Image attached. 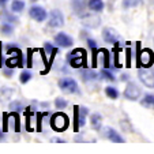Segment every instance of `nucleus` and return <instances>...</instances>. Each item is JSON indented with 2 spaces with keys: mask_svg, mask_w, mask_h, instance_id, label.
<instances>
[{
  "mask_svg": "<svg viewBox=\"0 0 154 154\" xmlns=\"http://www.w3.org/2000/svg\"><path fill=\"white\" fill-rule=\"evenodd\" d=\"M140 104L146 108H154V96L153 94H147V96H145V98L142 100Z\"/></svg>",
  "mask_w": 154,
  "mask_h": 154,
  "instance_id": "nucleus-23",
  "label": "nucleus"
},
{
  "mask_svg": "<svg viewBox=\"0 0 154 154\" xmlns=\"http://www.w3.org/2000/svg\"><path fill=\"white\" fill-rule=\"evenodd\" d=\"M59 87H60V90L63 91V93H67V94H79L81 93L76 81L74 78H70V76L61 78L60 81H59Z\"/></svg>",
  "mask_w": 154,
  "mask_h": 154,
  "instance_id": "nucleus-3",
  "label": "nucleus"
},
{
  "mask_svg": "<svg viewBox=\"0 0 154 154\" xmlns=\"http://www.w3.org/2000/svg\"><path fill=\"white\" fill-rule=\"evenodd\" d=\"M81 75H82V79L83 81H86V82H89V81H94L96 79V72L94 71H90V70H83V71H81Z\"/></svg>",
  "mask_w": 154,
  "mask_h": 154,
  "instance_id": "nucleus-20",
  "label": "nucleus"
},
{
  "mask_svg": "<svg viewBox=\"0 0 154 154\" xmlns=\"http://www.w3.org/2000/svg\"><path fill=\"white\" fill-rule=\"evenodd\" d=\"M122 81H127V75H122Z\"/></svg>",
  "mask_w": 154,
  "mask_h": 154,
  "instance_id": "nucleus-39",
  "label": "nucleus"
},
{
  "mask_svg": "<svg viewBox=\"0 0 154 154\" xmlns=\"http://www.w3.org/2000/svg\"><path fill=\"white\" fill-rule=\"evenodd\" d=\"M100 18L98 17H96V15H89V14H86V15H82V23L85 25V26H87V27H97L100 25Z\"/></svg>",
  "mask_w": 154,
  "mask_h": 154,
  "instance_id": "nucleus-11",
  "label": "nucleus"
},
{
  "mask_svg": "<svg viewBox=\"0 0 154 154\" xmlns=\"http://www.w3.org/2000/svg\"><path fill=\"white\" fill-rule=\"evenodd\" d=\"M125 53H127V67H130V64H131V49L130 48L125 51Z\"/></svg>",
  "mask_w": 154,
  "mask_h": 154,
  "instance_id": "nucleus-35",
  "label": "nucleus"
},
{
  "mask_svg": "<svg viewBox=\"0 0 154 154\" xmlns=\"http://www.w3.org/2000/svg\"><path fill=\"white\" fill-rule=\"evenodd\" d=\"M3 74L7 76V78H10V76L12 75V68H10V67L4 68V70H3Z\"/></svg>",
  "mask_w": 154,
  "mask_h": 154,
  "instance_id": "nucleus-34",
  "label": "nucleus"
},
{
  "mask_svg": "<svg viewBox=\"0 0 154 154\" xmlns=\"http://www.w3.org/2000/svg\"><path fill=\"white\" fill-rule=\"evenodd\" d=\"M100 76H101V79H105V81H111V82H113V81H115V76H113V74H112V72H109V71H108V70L101 71V74H100Z\"/></svg>",
  "mask_w": 154,
  "mask_h": 154,
  "instance_id": "nucleus-29",
  "label": "nucleus"
},
{
  "mask_svg": "<svg viewBox=\"0 0 154 154\" xmlns=\"http://www.w3.org/2000/svg\"><path fill=\"white\" fill-rule=\"evenodd\" d=\"M106 138H108V139H111L112 142H116V143L124 142L123 137L119 134V132H117L116 130H113V128H108V130H106Z\"/></svg>",
  "mask_w": 154,
  "mask_h": 154,
  "instance_id": "nucleus-14",
  "label": "nucleus"
},
{
  "mask_svg": "<svg viewBox=\"0 0 154 154\" xmlns=\"http://www.w3.org/2000/svg\"><path fill=\"white\" fill-rule=\"evenodd\" d=\"M0 18L3 19V22H7V23H17L18 22V18L17 17H14L12 14H10V12H7V11H3V12H0Z\"/></svg>",
  "mask_w": 154,
  "mask_h": 154,
  "instance_id": "nucleus-18",
  "label": "nucleus"
},
{
  "mask_svg": "<svg viewBox=\"0 0 154 154\" xmlns=\"http://www.w3.org/2000/svg\"><path fill=\"white\" fill-rule=\"evenodd\" d=\"M32 79V72L30 71H22V74H20V76H19V81H20V83H27V82Z\"/></svg>",
  "mask_w": 154,
  "mask_h": 154,
  "instance_id": "nucleus-26",
  "label": "nucleus"
},
{
  "mask_svg": "<svg viewBox=\"0 0 154 154\" xmlns=\"http://www.w3.org/2000/svg\"><path fill=\"white\" fill-rule=\"evenodd\" d=\"M154 61V55L150 49H140L138 52V66L150 67Z\"/></svg>",
  "mask_w": 154,
  "mask_h": 154,
  "instance_id": "nucleus-6",
  "label": "nucleus"
},
{
  "mask_svg": "<svg viewBox=\"0 0 154 154\" xmlns=\"http://www.w3.org/2000/svg\"><path fill=\"white\" fill-rule=\"evenodd\" d=\"M68 124H70V119L66 113L63 112H56L55 115H52L51 117V127L53 128L57 132H63L68 128Z\"/></svg>",
  "mask_w": 154,
  "mask_h": 154,
  "instance_id": "nucleus-2",
  "label": "nucleus"
},
{
  "mask_svg": "<svg viewBox=\"0 0 154 154\" xmlns=\"http://www.w3.org/2000/svg\"><path fill=\"white\" fill-rule=\"evenodd\" d=\"M0 32H2V34L6 35V37H10V35L12 34V32H14V29H12L11 23H7V22H4V23L0 26Z\"/></svg>",
  "mask_w": 154,
  "mask_h": 154,
  "instance_id": "nucleus-21",
  "label": "nucleus"
},
{
  "mask_svg": "<svg viewBox=\"0 0 154 154\" xmlns=\"http://www.w3.org/2000/svg\"><path fill=\"white\" fill-rule=\"evenodd\" d=\"M138 76H139L140 82L149 89H154V71L149 67L140 68L138 71Z\"/></svg>",
  "mask_w": 154,
  "mask_h": 154,
  "instance_id": "nucleus-5",
  "label": "nucleus"
},
{
  "mask_svg": "<svg viewBox=\"0 0 154 154\" xmlns=\"http://www.w3.org/2000/svg\"><path fill=\"white\" fill-rule=\"evenodd\" d=\"M87 44H89V47H90L91 49H94V48H97V45H96V41H94V40H90V38H89V40H87Z\"/></svg>",
  "mask_w": 154,
  "mask_h": 154,
  "instance_id": "nucleus-36",
  "label": "nucleus"
},
{
  "mask_svg": "<svg viewBox=\"0 0 154 154\" xmlns=\"http://www.w3.org/2000/svg\"><path fill=\"white\" fill-rule=\"evenodd\" d=\"M66 59H67L71 67L74 68L85 67L86 66V51L82 49V48H76V49L71 51Z\"/></svg>",
  "mask_w": 154,
  "mask_h": 154,
  "instance_id": "nucleus-1",
  "label": "nucleus"
},
{
  "mask_svg": "<svg viewBox=\"0 0 154 154\" xmlns=\"http://www.w3.org/2000/svg\"><path fill=\"white\" fill-rule=\"evenodd\" d=\"M102 37H104V40L109 44H117V34L113 29H111V27H105V29L102 30Z\"/></svg>",
  "mask_w": 154,
  "mask_h": 154,
  "instance_id": "nucleus-12",
  "label": "nucleus"
},
{
  "mask_svg": "<svg viewBox=\"0 0 154 154\" xmlns=\"http://www.w3.org/2000/svg\"><path fill=\"white\" fill-rule=\"evenodd\" d=\"M29 15L30 18H33L34 20H37V22H44V20L47 19V11L42 8V7L40 6H33L32 8L29 10Z\"/></svg>",
  "mask_w": 154,
  "mask_h": 154,
  "instance_id": "nucleus-9",
  "label": "nucleus"
},
{
  "mask_svg": "<svg viewBox=\"0 0 154 154\" xmlns=\"http://www.w3.org/2000/svg\"><path fill=\"white\" fill-rule=\"evenodd\" d=\"M124 97L130 101H137L140 97V89L138 87V85H135L134 82H128L127 87L124 89Z\"/></svg>",
  "mask_w": 154,
  "mask_h": 154,
  "instance_id": "nucleus-7",
  "label": "nucleus"
},
{
  "mask_svg": "<svg viewBox=\"0 0 154 154\" xmlns=\"http://www.w3.org/2000/svg\"><path fill=\"white\" fill-rule=\"evenodd\" d=\"M10 109H11L12 112H19V111H22V109H25V106L22 105V102L14 101V102H11V104H10Z\"/></svg>",
  "mask_w": 154,
  "mask_h": 154,
  "instance_id": "nucleus-27",
  "label": "nucleus"
},
{
  "mask_svg": "<svg viewBox=\"0 0 154 154\" xmlns=\"http://www.w3.org/2000/svg\"><path fill=\"white\" fill-rule=\"evenodd\" d=\"M4 139V131H0V140Z\"/></svg>",
  "mask_w": 154,
  "mask_h": 154,
  "instance_id": "nucleus-38",
  "label": "nucleus"
},
{
  "mask_svg": "<svg viewBox=\"0 0 154 154\" xmlns=\"http://www.w3.org/2000/svg\"><path fill=\"white\" fill-rule=\"evenodd\" d=\"M53 49H55V48L52 47V44H51V42H45V45H44V51L47 52V55H51V53L53 52Z\"/></svg>",
  "mask_w": 154,
  "mask_h": 154,
  "instance_id": "nucleus-33",
  "label": "nucleus"
},
{
  "mask_svg": "<svg viewBox=\"0 0 154 154\" xmlns=\"http://www.w3.org/2000/svg\"><path fill=\"white\" fill-rule=\"evenodd\" d=\"M101 52L104 53V66L105 68H108L109 67V52L106 49H101Z\"/></svg>",
  "mask_w": 154,
  "mask_h": 154,
  "instance_id": "nucleus-32",
  "label": "nucleus"
},
{
  "mask_svg": "<svg viewBox=\"0 0 154 154\" xmlns=\"http://www.w3.org/2000/svg\"><path fill=\"white\" fill-rule=\"evenodd\" d=\"M90 124H91V127H93L94 130H100V128H101V124H102L101 115H98V113L91 115L90 116Z\"/></svg>",
  "mask_w": 154,
  "mask_h": 154,
  "instance_id": "nucleus-17",
  "label": "nucleus"
},
{
  "mask_svg": "<svg viewBox=\"0 0 154 154\" xmlns=\"http://www.w3.org/2000/svg\"><path fill=\"white\" fill-rule=\"evenodd\" d=\"M52 142H59V143H63L64 140L60 139V138H52Z\"/></svg>",
  "mask_w": 154,
  "mask_h": 154,
  "instance_id": "nucleus-37",
  "label": "nucleus"
},
{
  "mask_svg": "<svg viewBox=\"0 0 154 154\" xmlns=\"http://www.w3.org/2000/svg\"><path fill=\"white\" fill-rule=\"evenodd\" d=\"M14 94V89L8 86H3L0 89V101H7L11 98V96Z\"/></svg>",
  "mask_w": 154,
  "mask_h": 154,
  "instance_id": "nucleus-15",
  "label": "nucleus"
},
{
  "mask_svg": "<svg viewBox=\"0 0 154 154\" xmlns=\"http://www.w3.org/2000/svg\"><path fill=\"white\" fill-rule=\"evenodd\" d=\"M142 4V0H123V7L124 8H134Z\"/></svg>",
  "mask_w": 154,
  "mask_h": 154,
  "instance_id": "nucleus-24",
  "label": "nucleus"
},
{
  "mask_svg": "<svg viewBox=\"0 0 154 154\" xmlns=\"http://www.w3.org/2000/svg\"><path fill=\"white\" fill-rule=\"evenodd\" d=\"M6 2H7V0H0V3H2V4H6Z\"/></svg>",
  "mask_w": 154,
  "mask_h": 154,
  "instance_id": "nucleus-40",
  "label": "nucleus"
},
{
  "mask_svg": "<svg viewBox=\"0 0 154 154\" xmlns=\"http://www.w3.org/2000/svg\"><path fill=\"white\" fill-rule=\"evenodd\" d=\"M11 116L14 117V123H15V131H19L20 130V125H19V116H18V113L17 112H12L11 113Z\"/></svg>",
  "mask_w": 154,
  "mask_h": 154,
  "instance_id": "nucleus-31",
  "label": "nucleus"
},
{
  "mask_svg": "<svg viewBox=\"0 0 154 154\" xmlns=\"http://www.w3.org/2000/svg\"><path fill=\"white\" fill-rule=\"evenodd\" d=\"M67 105H68V102L64 98H61V97H57V98L55 100V106L57 108V109H64Z\"/></svg>",
  "mask_w": 154,
  "mask_h": 154,
  "instance_id": "nucleus-28",
  "label": "nucleus"
},
{
  "mask_svg": "<svg viewBox=\"0 0 154 154\" xmlns=\"http://www.w3.org/2000/svg\"><path fill=\"white\" fill-rule=\"evenodd\" d=\"M51 27H61L64 25V17L61 14L60 10H52L49 14V22H48Z\"/></svg>",
  "mask_w": 154,
  "mask_h": 154,
  "instance_id": "nucleus-8",
  "label": "nucleus"
},
{
  "mask_svg": "<svg viewBox=\"0 0 154 154\" xmlns=\"http://www.w3.org/2000/svg\"><path fill=\"white\" fill-rule=\"evenodd\" d=\"M89 3V0H71V6H72V10L75 11V14L78 15H83L85 7Z\"/></svg>",
  "mask_w": 154,
  "mask_h": 154,
  "instance_id": "nucleus-13",
  "label": "nucleus"
},
{
  "mask_svg": "<svg viewBox=\"0 0 154 154\" xmlns=\"http://www.w3.org/2000/svg\"><path fill=\"white\" fill-rule=\"evenodd\" d=\"M23 8H25V2L23 0H12L11 11L20 12V11H23Z\"/></svg>",
  "mask_w": 154,
  "mask_h": 154,
  "instance_id": "nucleus-19",
  "label": "nucleus"
},
{
  "mask_svg": "<svg viewBox=\"0 0 154 154\" xmlns=\"http://www.w3.org/2000/svg\"><path fill=\"white\" fill-rule=\"evenodd\" d=\"M49 115V112H37V128H35V131L37 132H41V123H42V117L48 116Z\"/></svg>",
  "mask_w": 154,
  "mask_h": 154,
  "instance_id": "nucleus-25",
  "label": "nucleus"
},
{
  "mask_svg": "<svg viewBox=\"0 0 154 154\" xmlns=\"http://www.w3.org/2000/svg\"><path fill=\"white\" fill-rule=\"evenodd\" d=\"M105 94L112 100H116L117 97H119V91L116 90V87H112V86L105 87Z\"/></svg>",
  "mask_w": 154,
  "mask_h": 154,
  "instance_id": "nucleus-22",
  "label": "nucleus"
},
{
  "mask_svg": "<svg viewBox=\"0 0 154 154\" xmlns=\"http://www.w3.org/2000/svg\"><path fill=\"white\" fill-rule=\"evenodd\" d=\"M35 52V49H27V63L26 66L29 68L33 67V53Z\"/></svg>",
  "mask_w": 154,
  "mask_h": 154,
  "instance_id": "nucleus-30",
  "label": "nucleus"
},
{
  "mask_svg": "<svg viewBox=\"0 0 154 154\" xmlns=\"http://www.w3.org/2000/svg\"><path fill=\"white\" fill-rule=\"evenodd\" d=\"M87 115H89V111H87V108H85V106H78V105H75V106H74V119H75L74 130H75V132H78L79 128L85 125Z\"/></svg>",
  "mask_w": 154,
  "mask_h": 154,
  "instance_id": "nucleus-4",
  "label": "nucleus"
},
{
  "mask_svg": "<svg viewBox=\"0 0 154 154\" xmlns=\"http://www.w3.org/2000/svg\"><path fill=\"white\" fill-rule=\"evenodd\" d=\"M87 6H89L90 10H93V11L100 12L104 10V0H89Z\"/></svg>",
  "mask_w": 154,
  "mask_h": 154,
  "instance_id": "nucleus-16",
  "label": "nucleus"
},
{
  "mask_svg": "<svg viewBox=\"0 0 154 154\" xmlns=\"http://www.w3.org/2000/svg\"><path fill=\"white\" fill-rule=\"evenodd\" d=\"M55 42L57 44V47H60V48H68L74 44V41L68 34H66L64 32H60L55 35Z\"/></svg>",
  "mask_w": 154,
  "mask_h": 154,
  "instance_id": "nucleus-10",
  "label": "nucleus"
}]
</instances>
